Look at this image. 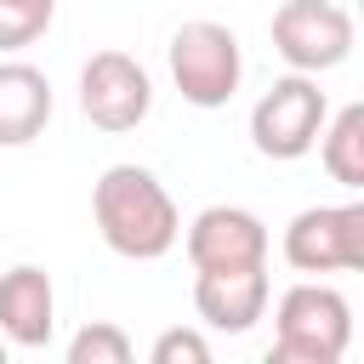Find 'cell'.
Segmentation results:
<instances>
[{
  "label": "cell",
  "instance_id": "12",
  "mask_svg": "<svg viewBox=\"0 0 364 364\" xmlns=\"http://www.w3.org/2000/svg\"><path fill=\"white\" fill-rule=\"evenodd\" d=\"M318 136H324V171L341 188H364V108L347 102L336 114V125L318 131Z\"/></svg>",
  "mask_w": 364,
  "mask_h": 364
},
{
  "label": "cell",
  "instance_id": "3",
  "mask_svg": "<svg viewBox=\"0 0 364 364\" xmlns=\"http://www.w3.org/2000/svg\"><path fill=\"white\" fill-rule=\"evenodd\" d=\"M239 74H245V57H239L233 28H222V23H182L176 28V40H171V80H176L182 102L222 108L239 91Z\"/></svg>",
  "mask_w": 364,
  "mask_h": 364
},
{
  "label": "cell",
  "instance_id": "4",
  "mask_svg": "<svg viewBox=\"0 0 364 364\" xmlns=\"http://www.w3.org/2000/svg\"><path fill=\"white\" fill-rule=\"evenodd\" d=\"M324 131V91L307 74H284L250 108V142L267 159H301Z\"/></svg>",
  "mask_w": 364,
  "mask_h": 364
},
{
  "label": "cell",
  "instance_id": "15",
  "mask_svg": "<svg viewBox=\"0 0 364 364\" xmlns=\"http://www.w3.org/2000/svg\"><path fill=\"white\" fill-rule=\"evenodd\" d=\"M154 364H210V341L199 330H165L154 341Z\"/></svg>",
  "mask_w": 364,
  "mask_h": 364
},
{
  "label": "cell",
  "instance_id": "10",
  "mask_svg": "<svg viewBox=\"0 0 364 364\" xmlns=\"http://www.w3.org/2000/svg\"><path fill=\"white\" fill-rule=\"evenodd\" d=\"M51 324H57V296H51L46 267L23 262V267L0 273V336L11 347H46Z\"/></svg>",
  "mask_w": 364,
  "mask_h": 364
},
{
  "label": "cell",
  "instance_id": "11",
  "mask_svg": "<svg viewBox=\"0 0 364 364\" xmlns=\"http://www.w3.org/2000/svg\"><path fill=\"white\" fill-rule=\"evenodd\" d=\"M51 119V80L34 63H0V148H23Z\"/></svg>",
  "mask_w": 364,
  "mask_h": 364
},
{
  "label": "cell",
  "instance_id": "9",
  "mask_svg": "<svg viewBox=\"0 0 364 364\" xmlns=\"http://www.w3.org/2000/svg\"><path fill=\"white\" fill-rule=\"evenodd\" d=\"M193 307H199V318L210 330H228V336L250 330L267 313V273H262V262H250V267H199Z\"/></svg>",
  "mask_w": 364,
  "mask_h": 364
},
{
  "label": "cell",
  "instance_id": "14",
  "mask_svg": "<svg viewBox=\"0 0 364 364\" xmlns=\"http://www.w3.org/2000/svg\"><path fill=\"white\" fill-rule=\"evenodd\" d=\"M68 364H131V336L119 324H85L68 341Z\"/></svg>",
  "mask_w": 364,
  "mask_h": 364
},
{
  "label": "cell",
  "instance_id": "1",
  "mask_svg": "<svg viewBox=\"0 0 364 364\" xmlns=\"http://www.w3.org/2000/svg\"><path fill=\"white\" fill-rule=\"evenodd\" d=\"M91 216H97L102 245L131 262H159L182 239V216H176L171 193L142 165H108L91 188Z\"/></svg>",
  "mask_w": 364,
  "mask_h": 364
},
{
  "label": "cell",
  "instance_id": "7",
  "mask_svg": "<svg viewBox=\"0 0 364 364\" xmlns=\"http://www.w3.org/2000/svg\"><path fill=\"white\" fill-rule=\"evenodd\" d=\"M154 108V85L136 57L125 51H97L80 68V114L97 131H136Z\"/></svg>",
  "mask_w": 364,
  "mask_h": 364
},
{
  "label": "cell",
  "instance_id": "2",
  "mask_svg": "<svg viewBox=\"0 0 364 364\" xmlns=\"http://www.w3.org/2000/svg\"><path fill=\"white\" fill-rule=\"evenodd\" d=\"M353 341V307L330 284H290L279 296V341L273 364H336Z\"/></svg>",
  "mask_w": 364,
  "mask_h": 364
},
{
  "label": "cell",
  "instance_id": "13",
  "mask_svg": "<svg viewBox=\"0 0 364 364\" xmlns=\"http://www.w3.org/2000/svg\"><path fill=\"white\" fill-rule=\"evenodd\" d=\"M57 0H0V51H23L46 34Z\"/></svg>",
  "mask_w": 364,
  "mask_h": 364
},
{
  "label": "cell",
  "instance_id": "16",
  "mask_svg": "<svg viewBox=\"0 0 364 364\" xmlns=\"http://www.w3.org/2000/svg\"><path fill=\"white\" fill-rule=\"evenodd\" d=\"M0 364H6V341H0Z\"/></svg>",
  "mask_w": 364,
  "mask_h": 364
},
{
  "label": "cell",
  "instance_id": "6",
  "mask_svg": "<svg viewBox=\"0 0 364 364\" xmlns=\"http://www.w3.org/2000/svg\"><path fill=\"white\" fill-rule=\"evenodd\" d=\"M273 46L296 74L336 68L353 51V17L336 0H284L273 11Z\"/></svg>",
  "mask_w": 364,
  "mask_h": 364
},
{
  "label": "cell",
  "instance_id": "8",
  "mask_svg": "<svg viewBox=\"0 0 364 364\" xmlns=\"http://www.w3.org/2000/svg\"><path fill=\"white\" fill-rule=\"evenodd\" d=\"M188 262L193 267H250V262H267V228H262V216H250L239 205L199 210L193 228H188Z\"/></svg>",
  "mask_w": 364,
  "mask_h": 364
},
{
  "label": "cell",
  "instance_id": "5",
  "mask_svg": "<svg viewBox=\"0 0 364 364\" xmlns=\"http://www.w3.org/2000/svg\"><path fill=\"white\" fill-rule=\"evenodd\" d=\"M284 262L296 273H358L364 267V205H313L284 228Z\"/></svg>",
  "mask_w": 364,
  "mask_h": 364
}]
</instances>
